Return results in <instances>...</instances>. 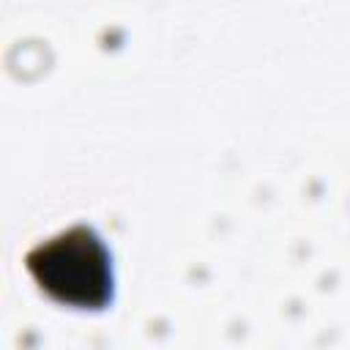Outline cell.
<instances>
[{"mask_svg": "<svg viewBox=\"0 0 350 350\" xmlns=\"http://www.w3.org/2000/svg\"><path fill=\"white\" fill-rule=\"evenodd\" d=\"M27 271L44 293L77 309H101L112 301V262L104 241L85 224L38 243Z\"/></svg>", "mask_w": 350, "mask_h": 350, "instance_id": "6da1fadb", "label": "cell"}]
</instances>
